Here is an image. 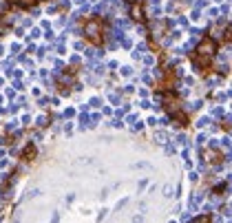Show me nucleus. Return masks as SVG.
<instances>
[{
	"label": "nucleus",
	"instance_id": "f03ea898",
	"mask_svg": "<svg viewBox=\"0 0 232 223\" xmlns=\"http://www.w3.org/2000/svg\"><path fill=\"white\" fill-rule=\"evenodd\" d=\"M13 5H20V7H31V5H35L38 0H11Z\"/></svg>",
	"mask_w": 232,
	"mask_h": 223
},
{
	"label": "nucleus",
	"instance_id": "7ed1b4c3",
	"mask_svg": "<svg viewBox=\"0 0 232 223\" xmlns=\"http://www.w3.org/2000/svg\"><path fill=\"white\" fill-rule=\"evenodd\" d=\"M133 15H135L137 20H144V18H141V7L139 5H133Z\"/></svg>",
	"mask_w": 232,
	"mask_h": 223
},
{
	"label": "nucleus",
	"instance_id": "f257e3e1",
	"mask_svg": "<svg viewBox=\"0 0 232 223\" xmlns=\"http://www.w3.org/2000/svg\"><path fill=\"white\" fill-rule=\"evenodd\" d=\"M214 51H217V42H214L212 38H203L201 44H199L197 51H195V55H197V58H199V55H203V58H212Z\"/></svg>",
	"mask_w": 232,
	"mask_h": 223
}]
</instances>
